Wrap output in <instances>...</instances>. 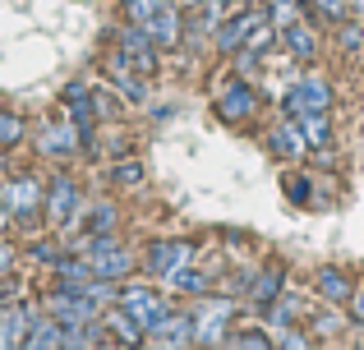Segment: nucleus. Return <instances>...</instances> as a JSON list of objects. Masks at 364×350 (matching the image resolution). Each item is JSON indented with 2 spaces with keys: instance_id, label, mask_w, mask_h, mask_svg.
Listing matches in <instances>:
<instances>
[{
  "instance_id": "obj_37",
  "label": "nucleus",
  "mask_w": 364,
  "mask_h": 350,
  "mask_svg": "<svg viewBox=\"0 0 364 350\" xmlns=\"http://www.w3.org/2000/svg\"><path fill=\"white\" fill-rule=\"evenodd\" d=\"M0 180H5V148H0Z\"/></svg>"
},
{
  "instance_id": "obj_4",
  "label": "nucleus",
  "mask_w": 364,
  "mask_h": 350,
  "mask_svg": "<svg viewBox=\"0 0 364 350\" xmlns=\"http://www.w3.org/2000/svg\"><path fill=\"white\" fill-rule=\"evenodd\" d=\"M189 314H194V341L198 346H217V341H226V323H231L235 305L231 300H217L213 290H208L203 305H194Z\"/></svg>"
},
{
  "instance_id": "obj_34",
  "label": "nucleus",
  "mask_w": 364,
  "mask_h": 350,
  "mask_svg": "<svg viewBox=\"0 0 364 350\" xmlns=\"http://www.w3.org/2000/svg\"><path fill=\"white\" fill-rule=\"evenodd\" d=\"M350 318L364 323V286H355V295H350Z\"/></svg>"
},
{
  "instance_id": "obj_23",
  "label": "nucleus",
  "mask_w": 364,
  "mask_h": 350,
  "mask_svg": "<svg viewBox=\"0 0 364 350\" xmlns=\"http://www.w3.org/2000/svg\"><path fill=\"white\" fill-rule=\"evenodd\" d=\"M116 207H111V203H92L88 207V235H111V231H116Z\"/></svg>"
},
{
  "instance_id": "obj_24",
  "label": "nucleus",
  "mask_w": 364,
  "mask_h": 350,
  "mask_svg": "<svg viewBox=\"0 0 364 350\" xmlns=\"http://www.w3.org/2000/svg\"><path fill=\"white\" fill-rule=\"evenodd\" d=\"M282 189H286V198H291V203H309V194H314V175H304V171H286V175H282Z\"/></svg>"
},
{
  "instance_id": "obj_8",
  "label": "nucleus",
  "mask_w": 364,
  "mask_h": 350,
  "mask_svg": "<svg viewBox=\"0 0 364 350\" xmlns=\"http://www.w3.org/2000/svg\"><path fill=\"white\" fill-rule=\"evenodd\" d=\"M120 305L129 309L134 318H139L143 337H148L152 327H157L161 318L171 314V300H166V295H157V290H148V286H124V281H120Z\"/></svg>"
},
{
  "instance_id": "obj_36",
  "label": "nucleus",
  "mask_w": 364,
  "mask_h": 350,
  "mask_svg": "<svg viewBox=\"0 0 364 350\" xmlns=\"http://www.w3.org/2000/svg\"><path fill=\"white\" fill-rule=\"evenodd\" d=\"M176 5H185V9H198V5H203V0H176Z\"/></svg>"
},
{
  "instance_id": "obj_5",
  "label": "nucleus",
  "mask_w": 364,
  "mask_h": 350,
  "mask_svg": "<svg viewBox=\"0 0 364 350\" xmlns=\"http://www.w3.org/2000/svg\"><path fill=\"white\" fill-rule=\"evenodd\" d=\"M83 258L92 263V272H97V277H111V281H124L134 272V253L120 249L111 235H92L88 249H83Z\"/></svg>"
},
{
  "instance_id": "obj_29",
  "label": "nucleus",
  "mask_w": 364,
  "mask_h": 350,
  "mask_svg": "<svg viewBox=\"0 0 364 350\" xmlns=\"http://www.w3.org/2000/svg\"><path fill=\"white\" fill-rule=\"evenodd\" d=\"M341 327H346V314H341V305L332 309V314H318V318H314V332H318V337H337Z\"/></svg>"
},
{
  "instance_id": "obj_35",
  "label": "nucleus",
  "mask_w": 364,
  "mask_h": 350,
  "mask_svg": "<svg viewBox=\"0 0 364 350\" xmlns=\"http://www.w3.org/2000/svg\"><path fill=\"white\" fill-rule=\"evenodd\" d=\"M9 305V281H0V309Z\"/></svg>"
},
{
  "instance_id": "obj_17",
  "label": "nucleus",
  "mask_w": 364,
  "mask_h": 350,
  "mask_svg": "<svg viewBox=\"0 0 364 350\" xmlns=\"http://www.w3.org/2000/svg\"><path fill=\"white\" fill-rule=\"evenodd\" d=\"M277 37H282V46H286V51H291L300 65H314V60H318V37L309 33V23L291 18L286 28H277Z\"/></svg>"
},
{
  "instance_id": "obj_25",
  "label": "nucleus",
  "mask_w": 364,
  "mask_h": 350,
  "mask_svg": "<svg viewBox=\"0 0 364 350\" xmlns=\"http://www.w3.org/2000/svg\"><path fill=\"white\" fill-rule=\"evenodd\" d=\"M23 138H28V125L14 111H0V148H18Z\"/></svg>"
},
{
  "instance_id": "obj_21",
  "label": "nucleus",
  "mask_w": 364,
  "mask_h": 350,
  "mask_svg": "<svg viewBox=\"0 0 364 350\" xmlns=\"http://www.w3.org/2000/svg\"><path fill=\"white\" fill-rule=\"evenodd\" d=\"M309 138V148H328L332 143V111H318V116H295Z\"/></svg>"
},
{
  "instance_id": "obj_15",
  "label": "nucleus",
  "mask_w": 364,
  "mask_h": 350,
  "mask_svg": "<svg viewBox=\"0 0 364 350\" xmlns=\"http://www.w3.org/2000/svg\"><path fill=\"white\" fill-rule=\"evenodd\" d=\"M107 79L116 83L129 102H143V92H148V79H143V74L129 65V55H124L120 46H111V55H107Z\"/></svg>"
},
{
  "instance_id": "obj_13",
  "label": "nucleus",
  "mask_w": 364,
  "mask_h": 350,
  "mask_svg": "<svg viewBox=\"0 0 364 350\" xmlns=\"http://www.w3.org/2000/svg\"><path fill=\"white\" fill-rule=\"evenodd\" d=\"M143 346H194V314H189V309L176 314V309H171V314L143 337Z\"/></svg>"
},
{
  "instance_id": "obj_28",
  "label": "nucleus",
  "mask_w": 364,
  "mask_h": 350,
  "mask_svg": "<svg viewBox=\"0 0 364 350\" xmlns=\"http://www.w3.org/2000/svg\"><path fill=\"white\" fill-rule=\"evenodd\" d=\"M28 258H33V263H42V268H55L60 249H55V240H33V244H28Z\"/></svg>"
},
{
  "instance_id": "obj_10",
  "label": "nucleus",
  "mask_w": 364,
  "mask_h": 350,
  "mask_svg": "<svg viewBox=\"0 0 364 350\" xmlns=\"http://www.w3.org/2000/svg\"><path fill=\"white\" fill-rule=\"evenodd\" d=\"M258 111V88L249 79H231L222 83V92H217V116L231 120V125H240V120H249Z\"/></svg>"
},
{
  "instance_id": "obj_19",
  "label": "nucleus",
  "mask_w": 364,
  "mask_h": 350,
  "mask_svg": "<svg viewBox=\"0 0 364 350\" xmlns=\"http://www.w3.org/2000/svg\"><path fill=\"white\" fill-rule=\"evenodd\" d=\"M314 290H318L328 305H350V295H355V286H350V277L341 268H318L314 272Z\"/></svg>"
},
{
  "instance_id": "obj_18",
  "label": "nucleus",
  "mask_w": 364,
  "mask_h": 350,
  "mask_svg": "<svg viewBox=\"0 0 364 350\" xmlns=\"http://www.w3.org/2000/svg\"><path fill=\"white\" fill-rule=\"evenodd\" d=\"M282 286H286V272L277 268V263H267V268H258L254 277H249V290H245V295L254 300L258 309H267L277 295H282Z\"/></svg>"
},
{
  "instance_id": "obj_27",
  "label": "nucleus",
  "mask_w": 364,
  "mask_h": 350,
  "mask_svg": "<svg viewBox=\"0 0 364 350\" xmlns=\"http://www.w3.org/2000/svg\"><path fill=\"white\" fill-rule=\"evenodd\" d=\"M161 5H166V0H124V18H129V23H148Z\"/></svg>"
},
{
  "instance_id": "obj_33",
  "label": "nucleus",
  "mask_w": 364,
  "mask_h": 350,
  "mask_svg": "<svg viewBox=\"0 0 364 350\" xmlns=\"http://www.w3.org/2000/svg\"><path fill=\"white\" fill-rule=\"evenodd\" d=\"M9 268H14V244H9V240H0V277H5Z\"/></svg>"
},
{
  "instance_id": "obj_3",
  "label": "nucleus",
  "mask_w": 364,
  "mask_h": 350,
  "mask_svg": "<svg viewBox=\"0 0 364 350\" xmlns=\"http://www.w3.org/2000/svg\"><path fill=\"white\" fill-rule=\"evenodd\" d=\"M116 46L129 55V65L143 74V79H152V74L161 70V46L152 42V33H148L143 23H124V28H116Z\"/></svg>"
},
{
  "instance_id": "obj_7",
  "label": "nucleus",
  "mask_w": 364,
  "mask_h": 350,
  "mask_svg": "<svg viewBox=\"0 0 364 350\" xmlns=\"http://www.w3.org/2000/svg\"><path fill=\"white\" fill-rule=\"evenodd\" d=\"M318 111H332V88L318 74H300L286 88V116H318Z\"/></svg>"
},
{
  "instance_id": "obj_12",
  "label": "nucleus",
  "mask_w": 364,
  "mask_h": 350,
  "mask_svg": "<svg viewBox=\"0 0 364 350\" xmlns=\"http://www.w3.org/2000/svg\"><path fill=\"white\" fill-rule=\"evenodd\" d=\"M152 33V42L161 46V51H176L180 46V33H185V5H176V0H166V5L157 9V14L143 23Z\"/></svg>"
},
{
  "instance_id": "obj_26",
  "label": "nucleus",
  "mask_w": 364,
  "mask_h": 350,
  "mask_svg": "<svg viewBox=\"0 0 364 350\" xmlns=\"http://www.w3.org/2000/svg\"><path fill=\"white\" fill-rule=\"evenodd\" d=\"M337 42H341V51H360L364 46V18H341L337 23Z\"/></svg>"
},
{
  "instance_id": "obj_9",
  "label": "nucleus",
  "mask_w": 364,
  "mask_h": 350,
  "mask_svg": "<svg viewBox=\"0 0 364 350\" xmlns=\"http://www.w3.org/2000/svg\"><path fill=\"white\" fill-rule=\"evenodd\" d=\"M37 153L51 157V162H74V153L83 148V134L74 129V120H65V125H55V120H46V125H37Z\"/></svg>"
},
{
  "instance_id": "obj_14",
  "label": "nucleus",
  "mask_w": 364,
  "mask_h": 350,
  "mask_svg": "<svg viewBox=\"0 0 364 350\" xmlns=\"http://www.w3.org/2000/svg\"><path fill=\"white\" fill-rule=\"evenodd\" d=\"M148 272L152 277H171L176 268H185V263H194V249H189L185 240H157V244H148Z\"/></svg>"
},
{
  "instance_id": "obj_11",
  "label": "nucleus",
  "mask_w": 364,
  "mask_h": 350,
  "mask_svg": "<svg viewBox=\"0 0 364 350\" xmlns=\"http://www.w3.org/2000/svg\"><path fill=\"white\" fill-rule=\"evenodd\" d=\"M267 148H272V157H282V162H300V157L309 153V138H304L300 120L286 116V120H277V125L267 129Z\"/></svg>"
},
{
  "instance_id": "obj_31",
  "label": "nucleus",
  "mask_w": 364,
  "mask_h": 350,
  "mask_svg": "<svg viewBox=\"0 0 364 350\" xmlns=\"http://www.w3.org/2000/svg\"><path fill=\"white\" fill-rule=\"evenodd\" d=\"M111 180H116V185H139V180H143V162H116V166H111Z\"/></svg>"
},
{
  "instance_id": "obj_30",
  "label": "nucleus",
  "mask_w": 364,
  "mask_h": 350,
  "mask_svg": "<svg viewBox=\"0 0 364 350\" xmlns=\"http://www.w3.org/2000/svg\"><path fill=\"white\" fill-rule=\"evenodd\" d=\"M92 111H97V120L120 116V97H116V92H92Z\"/></svg>"
},
{
  "instance_id": "obj_16",
  "label": "nucleus",
  "mask_w": 364,
  "mask_h": 350,
  "mask_svg": "<svg viewBox=\"0 0 364 350\" xmlns=\"http://www.w3.org/2000/svg\"><path fill=\"white\" fill-rule=\"evenodd\" d=\"M33 318H37L33 305H23V300H9V305L0 309V346H23Z\"/></svg>"
},
{
  "instance_id": "obj_20",
  "label": "nucleus",
  "mask_w": 364,
  "mask_h": 350,
  "mask_svg": "<svg viewBox=\"0 0 364 350\" xmlns=\"http://www.w3.org/2000/svg\"><path fill=\"white\" fill-rule=\"evenodd\" d=\"M102 323H107V332H116V341H129V346H143V327H139V318L129 314V309L120 305H111V309H102Z\"/></svg>"
},
{
  "instance_id": "obj_1",
  "label": "nucleus",
  "mask_w": 364,
  "mask_h": 350,
  "mask_svg": "<svg viewBox=\"0 0 364 350\" xmlns=\"http://www.w3.org/2000/svg\"><path fill=\"white\" fill-rule=\"evenodd\" d=\"M0 203L14 212V222H37L46 207V189L37 175H9L0 180Z\"/></svg>"
},
{
  "instance_id": "obj_2",
  "label": "nucleus",
  "mask_w": 364,
  "mask_h": 350,
  "mask_svg": "<svg viewBox=\"0 0 364 350\" xmlns=\"http://www.w3.org/2000/svg\"><path fill=\"white\" fill-rule=\"evenodd\" d=\"M83 194H79V185H74L70 175H55L51 180V189H46V207H42V217L55 226V231H74V226L83 222Z\"/></svg>"
},
{
  "instance_id": "obj_32",
  "label": "nucleus",
  "mask_w": 364,
  "mask_h": 350,
  "mask_svg": "<svg viewBox=\"0 0 364 350\" xmlns=\"http://www.w3.org/2000/svg\"><path fill=\"white\" fill-rule=\"evenodd\" d=\"M226 346H267L263 332H245V337H226Z\"/></svg>"
},
{
  "instance_id": "obj_6",
  "label": "nucleus",
  "mask_w": 364,
  "mask_h": 350,
  "mask_svg": "<svg viewBox=\"0 0 364 350\" xmlns=\"http://www.w3.org/2000/svg\"><path fill=\"white\" fill-rule=\"evenodd\" d=\"M267 18H272V14H267L263 5H258V9H245V14H235V18H226V23L213 33L217 55H240V51H245V42L267 23Z\"/></svg>"
},
{
  "instance_id": "obj_22",
  "label": "nucleus",
  "mask_w": 364,
  "mask_h": 350,
  "mask_svg": "<svg viewBox=\"0 0 364 350\" xmlns=\"http://www.w3.org/2000/svg\"><path fill=\"white\" fill-rule=\"evenodd\" d=\"M166 281H171L176 290H185V295H208V290H213V281H208L203 272L194 268V263H185V268H176V272H171Z\"/></svg>"
}]
</instances>
